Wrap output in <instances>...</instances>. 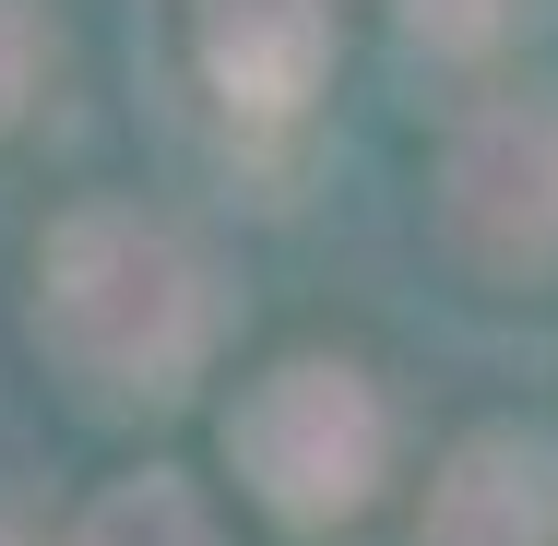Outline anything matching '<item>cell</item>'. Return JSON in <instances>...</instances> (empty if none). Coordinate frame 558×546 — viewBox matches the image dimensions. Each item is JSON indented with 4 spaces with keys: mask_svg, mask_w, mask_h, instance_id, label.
<instances>
[{
    "mask_svg": "<svg viewBox=\"0 0 558 546\" xmlns=\"http://www.w3.org/2000/svg\"><path fill=\"white\" fill-rule=\"evenodd\" d=\"M215 262L143 203H72L36 250V344L96 404H167L215 356Z\"/></svg>",
    "mask_w": 558,
    "mask_h": 546,
    "instance_id": "cell-1",
    "label": "cell"
},
{
    "mask_svg": "<svg viewBox=\"0 0 558 546\" xmlns=\"http://www.w3.org/2000/svg\"><path fill=\"white\" fill-rule=\"evenodd\" d=\"M226 463L238 487L286 523V535H333L380 499V463H392V404L356 356H286L238 392L226 416Z\"/></svg>",
    "mask_w": 558,
    "mask_h": 546,
    "instance_id": "cell-2",
    "label": "cell"
},
{
    "mask_svg": "<svg viewBox=\"0 0 558 546\" xmlns=\"http://www.w3.org/2000/svg\"><path fill=\"white\" fill-rule=\"evenodd\" d=\"M440 238L487 286H547L558 274V84L487 96L440 143Z\"/></svg>",
    "mask_w": 558,
    "mask_h": 546,
    "instance_id": "cell-3",
    "label": "cell"
},
{
    "mask_svg": "<svg viewBox=\"0 0 558 546\" xmlns=\"http://www.w3.org/2000/svg\"><path fill=\"white\" fill-rule=\"evenodd\" d=\"M191 48L238 119H298L333 72V0H191Z\"/></svg>",
    "mask_w": 558,
    "mask_h": 546,
    "instance_id": "cell-4",
    "label": "cell"
},
{
    "mask_svg": "<svg viewBox=\"0 0 558 546\" xmlns=\"http://www.w3.org/2000/svg\"><path fill=\"white\" fill-rule=\"evenodd\" d=\"M416 546H558V439L547 428H475L428 475Z\"/></svg>",
    "mask_w": 558,
    "mask_h": 546,
    "instance_id": "cell-5",
    "label": "cell"
},
{
    "mask_svg": "<svg viewBox=\"0 0 558 546\" xmlns=\"http://www.w3.org/2000/svg\"><path fill=\"white\" fill-rule=\"evenodd\" d=\"M60 546H226V535H215V511L179 475H119L108 499H84V523Z\"/></svg>",
    "mask_w": 558,
    "mask_h": 546,
    "instance_id": "cell-6",
    "label": "cell"
},
{
    "mask_svg": "<svg viewBox=\"0 0 558 546\" xmlns=\"http://www.w3.org/2000/svg\"><path fill=\"white\" fill-rule=\"evenodd\" d=\"M511 24H523V0H404V36H416V48H440V60L499 48Z\"/></svg>",
    "mask_w": 558,
    "mask_h": 546,
    "instance_id": "cell-7",
    "label": "cell"
},
{
    "mask_svg": "<svg viewBox=\"0 0 558 546\" xmlns=\"http://www.w3.org/2000/svg\"><path fill=\"white\" fill-rule=\"evenodd\" d=\"M36 84H48V24H36V0H0V131H24Z\"/></svg>",
    "mask_w": 558,
    "mask_h": 546,
    "instance_id": "cell-8",
    "label": "cell"
}]
</instances>
